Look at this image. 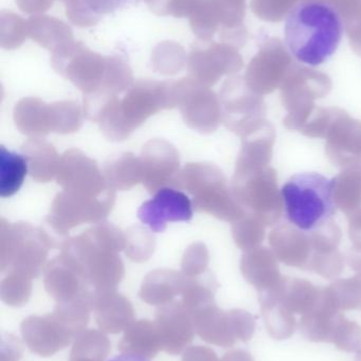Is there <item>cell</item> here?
I'll return each mask as SVG.
<instances>
[{
    "mask_svg": "<svg viewBox=\"0 0 361 361\" xmlns=\"http://www.w3.org/2000/svg\"><path fill=\"white\" fill-rule=\"evenodd\" d=\"M172 81L141 80L133 84L123 99L118 96L84 97V115L97 122L109 140L123 141L149 117L174 109Z\"/></svg>",
    "mask_w": 361,
    "mask_h": 361,
    "instance_id": "6da1fadb",
    "label": "cell"
},
{
    "mask_svg": "<svg viewBox=\"0 0 361 361\" xmlns=\"http://www.w3.org/2000/svg\"><path fill=\"white\" fill-rule=\"evenodd\" d=\"M343 31V18L331 1L301 0L287 16L285 46L302 64L319 66L337 51Z\"/></svg>",
    "mask_w": 361,
    "mask_h": 361,
    "instance_id": "7a4b0ae2",
    "label": "cell"
},
{
    "mask_svg": "<svg viewBox=\"0 0 361 361\" xmlns=\"http://www.w3.org/2000/svg\"><path fill=\"white\" fill-rule=\"evenodd\" d=\"M126 249V233L113 224L99 223L65 240L61 255L82 274L94 291L116 290L126 269L119 252Z\"/></svg>",
    "mask_w": 361,
    "mask_h": 361,
    "instance_id": "3957f363",
    "label": "cell"
},
{
    "mask_svg": "<svg viewBox=\"0 0 361 361\" xmlns=\"http://www.w3.org/2000/svg\"><path fill=\"white\" fill-rule=\"evenodd\" d=\"M51 64L84 96H118L134 84L132 69L126 60L97 54L82 42H71L52 52Z\"/></svg>",
    "mask_w": 361,
    "mask_h": 361,
    "instance_id": "277c9868",
    "label": "cell"
},
{
    "mask_svg": "<svg viewBox=\"0 0 361 361\" xmlns=\"http://www.w3.org/2000/svg\"><path fill=\"white\" fill-rule=\"evenodd\" d=\"M336 178L320 173L293 175L281 189L285 216L304 232L314 231L327 223L337 211Z\"/></svg>",
    "mask_w": 361,
    "mask_h": 361,
    "instance_id": "5b68a950",
    "label": "cell"
},
{
    "mask_svg": "<svg viewBox=\"0 0 361 361\" xmlns=\"http://www.w3.org/2000/svg\"><path fill=\"white\" fill-rule=\"evenodd\" d=\"M54 240L44 230L28 223L0 221V270L35 279L47 261Z\"/></svg>",
    "mask_w": 361,
    "mask_h": 361,
    "instance_id": "8992f818",
    "label": "cell"
},
{
    "mask_svg": "<svg viewBox=\"0 0 361 361\" xmlns=\"http://www.w3.org/2000/svg\"><path fill=\"white\" fill-rule=\"evenodd\" d=\"M173 185L189 192L193 208L219 219H228L230 204L224 191L223 177L215 166L207 164H188L175 177Z\"/></svg>",
    "mask_w": 361,
    "mask_h": 361,
    "instance_id": "52a82bcc",
    "label": "cell"
},
{
    "mask_svg": "<svg viewBox=\"0 0 361 361\" xmlns=\"http://www.w3.org/2000/svg\"><path fill=\"white\" fill-rule=\"evenodd\" d=\"M115 198V190L100 197L77 195L63 190L52 202L48 224L59 234L68 233L82 224H99L113 210Z\"/></svg>",
    "mask_w": 361,
    "mask_h": 361,
    "instance_id": "ba28073f",
    "label": "cell"
},
{
    "mask_svg": "<svg viewBox=\"0 0 361 361\" xmlns=\"http://www.w3.org/2000/svg\"><path fill=\"white\" fill-rule=\"evenodd\" d=\"M175 106L192 130L211 133L217 126V102L214 94L193 78L172 81Z\"/></svg>",
    "mask_w": 361,
    "mask_h": 361,
    "instance_id": "9c48e42d",
    "label": "cell"
},
{
    "mask_svg": "<svg viewBox=\"0 0 361 361\" xmlns=\"http://www.w3.org/2000/svg\"><path fill=\"white\" fill-rule=\"evenodd\" d=\"M56 178L64 191L77 195L100 197L114 190L97 162L75 149L63 154Z\"/></svg>",
    "mask_w": 361,
    "mask_h": 361,
    "instance_id": "30bf717a",
    "label": "cell"
},
{
    "mask_svg": "<svg viewBox=\"0 0 361 361\" xmlns=\"http://www.w3.org/2000/svg\"><path fill=\"white\" fill-rule=\"evenodd\" d=\"M242 66V59L233 46L227 43L202 42L195 44L188 56L189 77L210 87L226 73Z\"/></svg>",
    "mask_w": 361,
    "mask_h": 361,
    "instance_id": "8fae6325",
    "label": "cell"
},
{
    "mask_svg": "<svg viewBox=\"0 0 361 361\" xmlns=\"http://www.w3.org/2000/svg\"><path fill=\"white\" fill-rule=\"evenodd\" d=\"M171 16L189 18L192 31L202 42L212 41L221 28V32L238 28L221 0H174Z\"/></svg>",
    "mask_w": 361,
    "mask_h": 361,
    "instance_id": "7c38bea8",
    "label": "cell"
},
{
    "mask_svg": "<svg viewBox=\"0 0 361 361\" xmlns=\"http://www.w3.org/2000/svg\"><path fill=\"white\" fill-rule=\"evenodd\" d=\"M23 338L31 352L49 357L71 344L78 335L56 314L30 316L20 325Z\"/></svg>",
    "mask_w": 361,
    "mask_h": 361,
    "instance_id": "4fadbf2b",
    "label": "cell"
},
{
    "mask_svg": "<svg viewBox=\"0 0 361 361\" xmlns=\"http://www.w3.org/2000/svg\"><path fill=\"white\" fill-rule=\"evenodd\" d=\"M140 162L143 185L149 193H157L173 185L180 166L178 151L164 139H152L145 143Z\"/></svg>",
    "mask_w": 361,
    "mask_h": 361,
    "instance_id": "5bb4252c",
    "label": "cell"
},
{
    "mask_svg": "<svg viewBox=\"0 0 361 361\" xmlns=\"http://www.w3.org/2000/svg\"><path fill=\"white\" fill-rule=\"evenodd\" d=\"M193 216V204L183 192L174 189L160 190L153 200L139 208L141 223L154 232H164L169 223L188 221Z\"/></svg>",
    "mask_w": 361,
    "mask_h": 361,
    "instance_id": "9a60e30c",
    "label": "cell"
},
{
    "mask_svg": "<svg viewBox=\"0 0 361 361\" xmlns=\"http://www.w3.org/2000/svg\"><path fill=\"white\" fill-rule=\"evenodd\" d=\"M155 323L161 339L162 350L178 355L187 350L195 335L193 317L181 301H173L156 310Z\"/></svg>",
    "mask_w": 361,
    "mask_h": 361,
    "instance_id": "2e32d148",
    "label": "cell"
},
{
    "mask_svg": "<svg viewBox=\"0 0 361 361\" xmlns=\"http://www.w3.org/2000/svg\"><path fill=\"white\" fill-rule=\"evenodd\" d=\"M45 288L56 303L92 297V289L77 268L62 255L45 268Z\"/></svg>",
    "mask_w": 361,
    "mask_h": 361,
    "instance_id": "e0dca14e",
    "label": "cell"
},
{
    "mask_svg": "<svg viewBox=\"0 0 361 361\" xmlns=\"http://www.w3.org/2000/svg\"><path fill=\"white\" fill-rule=\"evenodd\" d=\"M92 310L99 329L105 334L121 333L135 321L132 302L116 290L94 291Z\"/></svg>",
    "mask_w": 361,
    "mask_h": 361,
    "instance_id": "ac0fdd59",
    "label": "cell"
},
{
    "mask_svg": "<svg viewBox=\"0 0 361 361\" xmlns=\"http://www.w3.org/2000/svg\"><path fill=\"white\" fill-rule=\"evenodd\" d=\"M188 276L172 269H156L149 272L141 285L139 298L149 305L162 306L183 295Z\"/></svg>",
    "mask_w": 361,
    "mask_h": 361,
    "instance_id": "d6986e66",
    "label": "cell"
},
{
    "mask_svg": "<svg viewBox=\"0 0 361 361\" xmlns=\"http://www.w3.org/2000/svg\"><path fill=\"white\" fill-rule=\"evenodd\" d=\"M195 331L204 341L221 348L234 345L236 340L230 312L219 310L216 304L207 306L192 314Z\"/></svg>",
    "mask_w": 361,
    "mask_h": 361,
    "instance_id": "ffe728a7",
    "label": "cell"
},
{
    "mask_svg": "<svg viewBox=\"0 0 361 361\" xmlns=\"http://www.w3.org/2000/svg\"><path fill=\"white\" fill-rule=\"evenodd\" d=\"M329 297L319 298L316 305L302 316L300 331L305 339L314 342H331L343 314L338 312Z\"/></svg>",
    "mask_w": 361,
    "mask_h": 361,
    "instance_id": "44dd1931",
    "label": "cell"
},
{
    "mask_svg": "<svg viewBox=\"0 0 361 361\" xmlns=\"http://www.w3.org/2000/svg\"><path fill=\"white\" fill-rule=\"evenodd\" d=\"M14 122L22 134L43 138L54 133L51 104L39 98H24L14 109Z\"/></svg>",
    "mask_w": 361,
    "mask_h": 361,
    "instance_id": "7402d4cb",
    "label": "cell"
},
{
    "mask_svg": "<svg viewBox=\"0 0 361 361\" xmlns=\"http://www.w3.org/2000/svg\"><path fill=\"white\" fill-rule=\"evenodd\" d=\"M122 354L152 359L162 350L161 339L155 322L134 321L124 331L118 345Z\"/></svg>",
    "mask_w": 361,
    "mask_h": 361,
    "instance_id": "603a6c76",
    "label": "cell"
},
{
    "mask_svg": "<svg viewBox=\"0 0 361 361\" xmlns=\"http://www.w3.org/2000/svg\"><path fill=\"white\" fill-rule=\"evenodd\" d=\"M29 172L37 183H49L56 177L61 157L54 145L42 138H31L22 147Z\"/></svg>",
    "mask_w": 361,
    "mask_h": 361,
    "instance_id": "cb8c5ba5",
    "label": "cell"
},
{
    "mask_svg": "<svg viewBox=\"0 0 361 361\" xmlns=\"http://www.w3.org/2000/svg\"><path fill=\"white\" fill-rule=\"evenodd\" d=\"M27 22L29 37L49 51H56L62 46L75 41L71 27L58 18L37 14L31 16Z\"/></svg>",
    "mask_w": 361,
    "mask_h": 361,
    "instance_id": "d4e9b609",
    "label": "cell"
},
{
    "mask_svg": "<svg viewBox=\"0 0 361 361\" xmlns=\"http://www.w3.org/2000/svg\"><path fill=\"white\" fill-rule=\"evenodd\" d=\"M66 6V16L81 28L96 26L105 14L113 13L128 0H61Z\"/></svg>",
    "mask_w": 361,
    "mask_h": 361,
    "instance_id": "484cf974",
    "label": "cell"
},
{
    "mask_svg": "<svg viewBox=\"0 0 361 361\" xmlns=\"http://www.w3.org/2000/svg\"><path fill=\"white\" fill-rule=\"evenodd\" d=\"M103 174L111 189L128 191L142 181L140 158L132 153L123 154L109 162L104 166Z\"/></svg>",
    "mask_w": 361,
    "mask_h": 361,
    "instance_id": "4316f807",
    "label": "cell"
},
{
    "mask_svg": "<svg viewBox=\"0 0 361 361\" xmlns=\"http://www.w3.org/2000/svg\"><path fill=\"white\" fill-rule=\"evenodd\" d=\"M262 316L268 335L274 339H288L295 333V316L280 303L278 297L268 295L262 299Z\"/></svg>",
    "mask_w": 361,
    "mask_h": 361,
    "instance_id": "83f0119b",
    "label": "cell"
},
{
    "mask_svg": "<svg viewBox=\"0 0 361 361\" xmlns=\"http://www.w3.org/2000/svg\"><path fill=\"white\" fill-rule=\"evenodd\" d=\"M28 162L25 156L0 147V196H13L22 187L28 173Z\"/></svg>",
    "mask_w": 361,
    "mask_h": 361,
    "instance_id": "f1b7e54d",
    "label": "cell"
},
{
    "mask_svg": "<svg viewBox=\"0 0 361 361\" xmlns=\"http://www.w3.org/2000/svg\"><path fill=\"white\" fill-rule=\"evenodd\" d=\"M111 352V342L103 331L87 329L73 342L69 361H105Z\"/></svg>",
    "mask_w": 361,
    "mask_h": 361,
    "instance_id": "f546056e",
    "label": "cell"
},
{
    "mask_svg": "<svg viewBox=\"0 0 361 361\" xmlns=\"http://www.w3.org/2000/svg\"><path fill=\"white\" fill-rule=\"evenodd\" d=\"M154 71L161 75H172L180 73L188 63L185 49L174 42H162L152 54Z\"/></svg>",
    "mask_w": 361,
    "mask_h": 361,
    "instance_id": "4dcf8cb0",
    "label": "cell"
},
{
    "mask_svg": "<svg viewBox=\"0 0 361 361\" xmlns=\"http://www.w3.org/2000/svg\"><path fill=\"white\" fill-rule=\"evenodd\" d=\"M28 35V22L11 11L0 13V46L3 49L14 50L20 48Z\"/></svg>",
    "mask_w": 361,
    "mask_h": 361,
    "instance_id": "1f68e13d",
    "label": "cell"
},
{
    "mask_svg": "<svg viewBox=\"0 0 361 361\" xmlns=\"http://www.w3.org/2000/svg\"><path fill=\"white\" fill-rule=\"evenodd\" d=\"M155 238L153 234L141 227L133 226L126 232V257L136 263H145L155 252Z\"/></svg>",
    "mask_w": 361,
    "mask_h": 361,
    "instance_id": "d6a6232c",
    "label": "cell"
},
{
    "mask_svg": "<svg viewBox=\"0 0 361 361\" xmlns=\"http://www.w3.org/2000/svg\"><path fill=\"white\" fill-rule=\"evenodd\" d=\"M32 295V279L18 272H8L0 285V297L7 305H26Z\"/></svg>",
    "mask_w": 361,
    "mask_h": 361,
    "instance_id": "836d02e7",
    "label": "cell"
},
{
    "mask_svg": "<svg viewBox=\"0 0 361 361\" xmlns=\"http://www.w3.org/2000/svg\"><path fill=\"white\" fill-rule=\"evenodd\" d=\"M54 133L73 134L83 124L84 109L75 101H60L51 104Z\"/></svg>",
    "mask_w": 361,
    "mask_h": 361,
    "instance_id": "e575fe53",
    "label": "cell"
},
{
    "mask_svg": "<svg viewBox=\"0 0 361 361\" xmlns=\"http://www.w3.org/2000/svg\"><path fill=\"white\" fill-rule=\"evenodd\" d=\"M301 0H252L251 10L257 18L269 22H280Z\"/></svg>",
    "mask_w": 361,
    "mask_h": 361,
    "instance_id": "d590c367",
    "label": "cell"
},
{
    "mask_svg": "<svg viewBox=\"0 0 361 361\" xmlns=\"http://www.w3.org/2000/svg\"><path fill=\"white\" fill-rule=\"evenodd\" d=\"M331 343L344 352H355L361 348V326L354 321L348 320L345 317L340 320Z\"/></svg>",
    "mask_w": 361,
    "mask_h": 361,
    "instance_id": "8d00e7d4",
    "label": "cell"
},
{
    "mask_svg": "<svg viewBox=\"0 0 361 361\" xmlns=\"http://www.w3.org/2000/svg\"><path fill=\"white\" fill-rule=\"evenodd\" d=\"M209 264V253L206 245L197 242L188 247L183 255L181 268L188 278H198L204 274Z\"/></svg>",
    "mask_w": 361,
    "mask_h": 361,
    "instance_id": "74e56055",
    "label": "cell"
},
{
    "mask_svg": "<svg viewBox=\"0 0 361 361\" xmlns=\"http://www.w3.org/2000/svg\"><path fill=\"white\" fill-rule=\"evenodd\" d=\"M229 312L236 340L242 342L249 341L252 338L257 326L255 317L242 310H230Z\"/></svg>",
    "mask_w": 361,
    "mask_h": 361,
    "instance_id": "f35d334b",
    "label": "cell"
},
{
    "mask_svg": "<svg viewBox=\"0 0 361 361\" xmlns=\"http://www.w3.org/2000/svg\"><path fill=\"white\" fill-rule=\"evenodd\" d=\"M23 356V345L13 335L3 336L1 340V361H20Z\"/></svg>",
    "mask_w": 361,
    "mask_h": 361,
    "instance_id": "ab89813d",
    "label": "cell"
},
{
    "mask_svg": "<svg viewBox=\"0 0 361 361\" xmlns=\"http://www.w3.org/2000/svg\"><path fill=\"white\" fill-rule=\"evenodd\" d=\"M181 361H219L216 353L208 346L196 345L187 348Z\"/></svg>",
    "mask_w": 361,
    "mask_h": 361,
    "instance_id": "60d3db41",
    "label": "cell"
},
{
    "mask_svg": "<svg viewBox=\"0 0 361 361\" xmlns=\"http://www.w3.org/2000/svg\"><path fill=\"white\" fill-rule=\"evenodd\" d=\"M16 5L27 14L44 13L54 5V0H16Z\"/></svg>",
    "mask_w": 361,
    "mask_h": 361,
    "instance_id": "b9f144b4",
    "label": "cell"
},
{
    "mask_svg": "<svg viewBox=\"0 0 361 361\" xmlns=\"http://www.w3.org/2000/svg\"><path fill=\"white\" fill-rule=\"evenodd\" d=\"M149 11L158 16H171L174 0H145Z\"/></svg>",
    "mask_w": 361,
    "mask_h": 361,
    "instance_id": "7bdbcfd3",
    "label": "cell"
},
{
    "mask_svg": "<svg viewBox=\"0 0 361 361\" xmlns=\"http://www.w3.org/2000/svg\"><path fill=\"white\" fill-rule=\"evenodd\" d=\"M219 361H255L250 353L244 350H234L228 352Z\"/></svg>",
    "mask_w": 361,
    "mask_h": 361,
    "instance_id": "ee69618b",
    "label": "cell"
},
{
    "mask_svg": "<svg viewBox=\"0 0 361 361\" xmlns=\"http://www.w3.org/2000/svg\"><path fill=\"white\" fill-rule=\"evenodd\" d=\"M226 8L236 12V13L244 14L245 16V1L246 0H221Z\"/></svg>",
    "mask_w": 361,
    "mask_h": 361,
    "instance_id": "f6af8a7d",
    "label": "cell"
},
{
    "mask_svg": "<svg viewBox=\"0 0 361 361\" xmlns=\"http://www.w3.org/2000/svg\"><path fill=\"white\" fill-rule=\"evenodd\" d=\"M111 361H149L147 359L141 358V357L132 356V355L122 354L120 356L115 357Z\"/></svg>",
    "mask_w": 361,
    "mask_h": 361,
    "instance_id": "bcb514c9",
    "label": "cell"
},
{
    "mask_svg": "<svg viewBox=\"0 0 361 361\" xmlns=\"http://www.w3.org/2000/svg\"><path fill=\"white\" fill-rule=\"evenodd\" d=\"M356 361H361V348L357 353Z\"/></svg>",
    "mask_w": 361,
    "mask_h": 361,
    "instance_id": "7dc6e473",
    "label": "cell"
}]
</instances>
